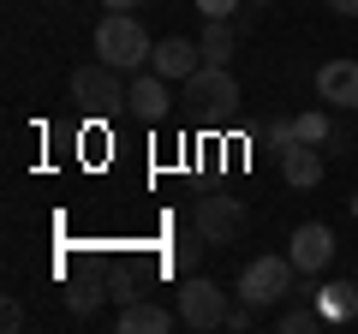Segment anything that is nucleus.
<instances>
[{
	"mask_svg": "<svg viewBox=\"0 0 358 334\" xmlns=\"http://www.w3.org/2000/svg\"><path fill=\"white\" fill-rule=\"evenodd\" d=\"M275 328H281V334H317L322 328V317H317V305H299V310H281V317H275Z\"/></svg>",
	"mask_w": 358,
	"mask_h": 334,
	"instance_id": "16",
	"label": "nucleus"
},
{
	"mask_svg": "<svg viewBox=\"0 0 358 334\" xmlns=\"http://www.w3.org/2000/svg\"><path fill=\"white\" fill-rule=\"evenodd\" d=\"M96 60H108L114 72H143L155 60V42L143 30V18L138 13H108L96 24Z\"/></svg>",
	"mask_w": 358,
	"mask_h": 334,
	"instance_id": "1",
	"label": "nucleus"
},
{
	"mask_svg": "<svg viewBox=\"0 0 358 334\" xmlns=\"http://www.w3.org/2000/svg\"><path fill=\"white\" fill-rule=\"evenodd\" d=\"M322 167H329V150H317V143H293V150H281V180L293 185V191L322 185Z\"/></svg>",
	"mask_w": 358,
	"mask_h": 334,
	"instance_id": "10",
	"label": "nucleus"
},
{
	"mask_svg": "<svg viewBox=\"0 0 358 334\" xmlns=\"http://www.w3.org/2000/svg\"><path fill=\"white\" fill-rule=\"evenodd\" d=\"M293 126H299V143H329V131H334V119L322 114V108H305V114H293Z\"/></svg>",
	"mask_w": 358,
	"mask_h": 334,
	"instance_id": "15",
	"label": "nucleus"
},
{
	"mask_svg": "<svg viewBox=\"0 0 358 334\" xmlns=\"http://www.w3.org/2000/svg\"><path fill=\"white\" fill-rule=\"evenodd\" d=\"M96 305H102V286H96V281H78L72 293H66V310H72V317H90Z\"/></svg>",
	"mask_w": 358,
	"mask_h": 334,
	"instance_id": "17",
	"label": "nucleus"
},
{
	"mask_svg": "<svg viewBox=\"0 0 358 334\" xmlns=\"http://www.w3.org/2000/svg\"><path fill=\"white\" fill-rule=\"evenodd\" d=\"M329 6H334L341 18H358V0H329Z\"/></svg>",
	"mask_w": 358,
	"mask_h": 334,
	"instance_id": "24",
	"label": "nucleus"
},
{
	"mask_svg": "<svg viewBox=\"0 0 358 334\" xmlns=\"http://www.w3.org/2000/svg\"><path fill=\"white\" fill-rule=\"evenodd\" d=\"M233 102H239V84H233L227 66H197V72L185 78V108H192V114L215 119V114H233Z\"/></svg>",
	"mask_w": 358,
	"mask_h": 334,
	"instance_id": "5",
	"label": "nucleus"
},
{
	"mask_svg": "<svg viewBox=\"0 0 358 334\" xmlns=\"http://www.w3.org/2000/svg\"><path fill=\"white\" fill-rule=\"evenodd\" d=\"M173 310H162L155 298H131V305H120V334H167L173 328Z\"/></svg>",
	"mask_w": 358,
	"mask_h": 334,
	"instance_id": "12",
	"label": "nucleus"
},
{
	"mask_svg": "<svg viewBox=\"0 0 358 334\" xmlns=\"http://www.w3.org/2000/svg\"><path fill=\"white\" fill-rule=\"evenodd\" d=\"M310 305H317L322 322H352V317H358V286L322 281V286H310Z\"/></svg>",
	"mask_w": 358,
	"mask_h": 334,
	"instance_id": "13",
	"label": "nucleus"
},
{
	"mask_svg": "<svg viewBox=\"0 0 358 334\" xmlns=\"http://www.w3.org/2000/svg\"><path fill=\"white\" fill-rule=\"evenodd\" d=\"M287 257H293L299 275H322V269L334 263V233H329V221H305V227L293 233V245H287Z\"/></svg>",
	"mask_w": 358,
	"mask_h": 334,
	"instance_id": "7",
	"label": "nucleus"
},
{
	"mask_svg": "<svg viewBox=\"0 0 358 334\" xmlns=\"http://www.w3.org/2000/svg\"><path fill=\"white\" fill-rule=\"evenodd\" d=\"M239 6H245V0H197V13H203V18H233Z\"/></svg>",
	"mask_w": 358,
	"mask_h": 334,
	"instance_id": "21",
	"label": "nucleus"
},
{
	"mask_svg": "<svg viewBox=\"0 0 358 334\" xmlns=\"http://www.w3.org/2000/svg\"><path fill=\"white\" fill-rule=\"evenodd\" d=\"M72 102L90 108V114H108V108H126V72H114L108 60L78 66L72 72Z\"/></svg>",
	"mask_w": 358,
	"mask_h": 334,
	"instance_id": "4",
	"label": "nucleus"
},
{
	"mask_svg": "<svg viewBox=\"0 0 358 334\" xmlns=\"http://www.w3.org/2000/svg\"><path fill=\"white\" fill-rule=\"evenodd\" d=\"M346 209H352V221H358V191H352V197H346Z\"/></svg>",
	"mask_w": 358,
	"mask_h": 334,
	"instance_id": "25",
	"label": "nucleus"
},
{
	"mask_svg": "<svg viewBox=\"0 0 358 334\" xmlns=\"http://www.w3.org/2000/svg\"><path fill=\"white\" fill-rule=\"evenodd\" d=\"M317 102H329V108H358V60H352V54L322 60V72H317Z\"/></svg>",
	"mask_w": 358,
	"mask_h": 334,
	"instance_id": "9",
	"label": "nucleus"
},
{
	"mask_svg": "<svg viewBox=\"0 0 358 334\" xmlns=\"http://www.w3.org/2000/svg\"><path fill=\"white\" fill-rule=\"evenodd\" d=\"M126 108H131V119H143V126H162L167 119V108H173V96H167V78L155 72H131V90H126Z\"/></svg>",
	"mask_w": 358,
	"mask_h": 334,
	"instance_id": "8",
	"label": "nucleus"
},
{
	"mask_svg": "<svg viewBox=\"0 0 358 334\" xmlns=\"http://www.w3.org/2000/svg\"><path fill=\"white\" fill-rule=\"evenodd\" d=\"M192 227L203 233L209 245H233L245 233V203H239V197H227V191H209V197H197Z\"/></svg>",
	"mask_w": 358,
	"mask_h": 334,
	"instance_id": "6",
	"label": "nucleus"
},
{
	"mask_svg": "<svg viewBox=\"0 0 358 334\" xmlns=\"http://www.w3.org/2000/svg\"><path fill=\"white\" fill-rule=\"evenodd\" d=\"M24 305H18V298H6V305H0V328H6V334H18V328H24Z\"/></svg>",
	"mask_w": 358,
	"mask_h": 334,
	"instance_id": "20",
	"label": "nucleus"
},
{
	"mask_svg": "<svg viewBox=\"0 0 358 334\" xmlns=\"http://www.w3.org/2000/svg\"><path fill=\"white\" fill-rule=\"evenodd\" d=\"M203 251H209V239H203V233L179 239V245H173V269H197V263H203Z\"/></svg>",
	"mask_w": 358,
	"mask_h": 334,
	"instance_id": "18",
	"label": "nucleus"
},
{
	"mask_svg": "<svg viewBox=\"0 0 358 334\" xmlns=\"http://www.w3.org/2000/svg\"><path fill=\"white\" fill-rule=\"evenodd\" d=\"M245 6H275V0H245Z\"/></svg>",
	"mask_w": 358,
	"mask_h": 334,
	"instance_id": "26",
	"label": "nucleus"
},
{
	"mask_svg": "<svg viewBox=\"0 0 358 334\" xmlns=\"http://www.w3.org/2000/svg\"><path fill=\"white\" fill-rule=\"evenodd\" d=\"M346 143H352V138H346V126H334L329 131V155H346Z\"/></svg>",
	"mask_w": 358,
	"mask_h": 334,
	"instance_id": "22",
	"label": "nucleus"
},
{
	"mask_svg": "<svg viewBox=\"0 0 358 334\" xmlns=\"http://www.w3.org/2000/svg\"><path fill=\"white\" fill-rule=\"evenodd\" d=\"M197 48H203V66H227L233 60V24L227 18H209L203 36H197Z\"/></svg>",
	"mask_w": 358,
	"mask_h": 334,
	"instance_id": "14",
	"label": "nucleus"
},
{
	"mask_svg": "<svg viewBox=\"0 0 358 334\" xmlns=\"http://www.w3.org/2000/svg\"><path fill=\"white\" fill-rule=\"evenodd\" d=\"M102 6H108V13H138L143 0H102Z\"/></svg>",
	"mask_w": 358,
	"mask_h": 334,
	"instance_id": "23",
	"label": "nucleus"
},
{
	"mask_svg": "<svg viewBox=\"0 0 358 334\" xmlns=\"http://www.w3.org/2000/svg\"><path fill=\"white\" fill-rule=\"evenodd\" d=\"M268 143H275V150H293V143H299V126H293V119H275V126H268Z\"/></svg>",
	"mask_w": 358,
	"mask_h": 334,
	"instance_id": "19",
	"label": "nucleus"
},
{
	"mask_svg": "<svg viewBox=\"0 0 358 334\" xmlns=\"http://www.w3.org/2000/svg\"><path fill=\"white\" fill-rule=\"evenodd\" d=\"M150 66L167 78V84H185V78L203 66V48L185 42V36H167V42H155V60H150Z\"/></svg>",
	"mask_w": 358,
	"mask_h": 334,
	"instance_id": "11",
	"label": "nucleus"
},
{
	"mask_svg": "<svg viewBox=\"0 0 358 334\" xmlns=\"http://www.w3.org/2000/svg\"><path fill=\"white\" fill-rule=\"evenodd\" d=\"M293 257H251L239 269V286L233 293L245 298V305H257V310H268V305H281V298H293Z\"/></svg>",
	"mask_w": 358,
	"mask_h": 334,
	"instance_id": "2",
	"label": "nucleus"
},
{
	"mask_svg": "<svg viewBox=\"0 0 358 334\" xmlns=\"http://www.w3.org/2000/svg\"><path fill=\"white\" fill-rule=\"evenodd\" d=\"M227 310H233L227 286L203 281V275H185V281H179V322H185V328H197V334L227 328Z\"/></svg>",
	"mask_w": 358,
	"mask_h": 334,
	"instance_id": "3",
	"label": "nucleus"
}]
</instances>
